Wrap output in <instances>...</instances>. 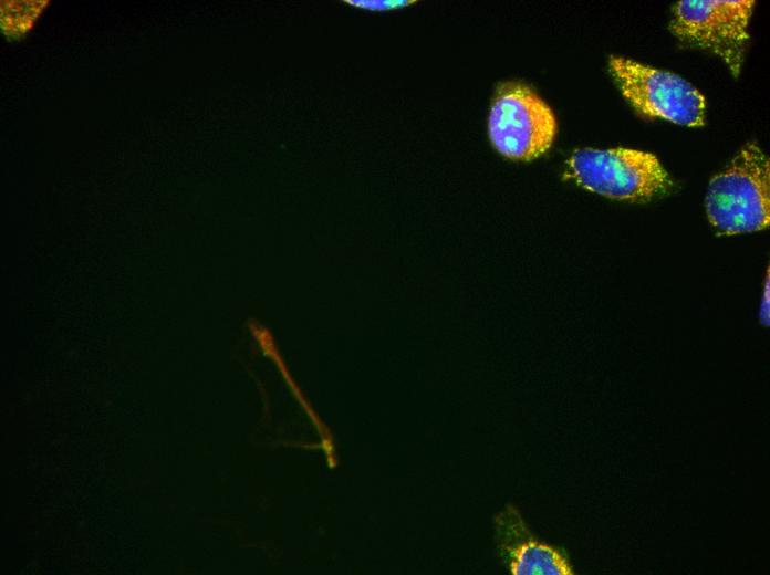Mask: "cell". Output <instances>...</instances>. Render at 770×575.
<instances>
[{
  "mask_svg": "<svg viewBox=\"0 0 770 575\" xmlns=\"http://www.w3.org/2000/svg\"><path fill=\"white\" fill-rule=\"evenodd\" d=\"M769 159L756 143L742 147L709 182L708 219L719 234L764 229L769 224Z\"/></svg>",
  "mask_w": 770,
  "mask_h": 575,
  "instance_id": "1",
  "label": "cell"
},
{
  "mask_svg": "<svg viewBox=\"0 0 770 575\" xmlns=\"http://www.w3.org/2000/svg\"><path fill=\"white\" fill-rule=\"evenodd\" d=\"M566 175L586 190L628 201H647L672 185L654 155L628 148L576 149L568 160Z\"/></svg>",
  "mask_w": 770,
  "mask_h": 575,
  "instance_id": "2",
  "label": "cell"
},
{
  "mask_svg": "<svg viewBox=\"0 0 770 575\" xmlns=\"http://www.w3.org/2000/svg\"><path fill=\"white\" fill-rule=\"evenodd\" d=\"M556 134L551 108L531 88L503 83L496 90L488 135L492 146L513 160H532L547 153Z\"/></svg>",
  "mask_w": 770,
  "mask_h": 575,
  "instance_id": "3",
  "label": "cell"
},
{
  "mask_svg": "<svg viewBox=\"0 0 770 575\" xmlns=\"http://www.w3.org/2000/svg\"><path fill=\"white\" fill-rule=\"evenodd\" d=\"M610 67L623 95L641 114L684 126L704 125L705 98L685 79L618 56H611Z\"/></svg>",
  "mask_w": 770,
  "mask_h": 575,
  "instance_id": "4",
  "label": "cell"
},
{
  "mask_svg": "<svg viewBox=\"0 0 770 575\" xmlns=\"http://www.w3.org/2000/svg\"><path fill=\"white\" fill-rule=\"evenodd\" d=\"M753 0H683L675 4L672 32L721 58L737 76L749 40Z\"/></svg>",
  "mask_w": 770,
  "mask_h": 575,
  "instance_id": "5",
  "label": "cell"
},
{
  "mask_svg": "<svg viewBox=\"0 0 770 575\" xmlns=\"http://www.w3.org/2000/svg\"><path fill=\"white\" fill-rule=\"evenodd\" d=\"M497 550L512 575H573L564 553L538 541L519 510L507 504L495 516Z\"/></svg>",
  "mask_w": 770,
  "mask_h": 575,
  "instance_id": "6",
  "label": "cell"
},
{
  "mask_svg": "<svg viewBox=\"0 0 770 575\" xmlns=\"http://www.w3.org/2000/svg\"><path fill=\"white\" fill-rule=\"evenodd\" d=\"M341 2L371 12L403 9L417 3V0H342Z\"/></svg>",
  "mask_w": 770,
  "mask_h": 575,
  "instance_id": "7",
  "label": "cell"
},
{
  "mask_svg": "<svg viewBox=\"0 0 770 575\" xmlns=\"http://www.w3.org/2000/svg\"><path fill=\"white\" fill-rule=\"evenodd\" d=\"M760 320H761L763 325L769 324V275L768 274H767V278L764 281L763 294L761 297Z\"/></svg>",
  "mask_w": 770,
  "mask_h": 575,
  "instance_id": "8",
  "label": "cell"
}]
</instances>
